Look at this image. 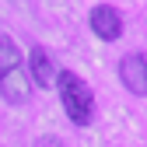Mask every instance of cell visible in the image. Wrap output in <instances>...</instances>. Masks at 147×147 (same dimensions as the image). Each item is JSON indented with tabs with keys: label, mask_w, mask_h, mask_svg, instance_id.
I'll list each match as a JSON object with an SVG mask.
<instances>
[{
	"label": "cell",
	"mask_w": 147,
	"mask_h": 147,
	"mask_svg": "<svg viewBox=\"0 0 147 147\" xmlns=\"http://www.w3.org/2000/svg\"><path fill=\"white\" fill-rule=\"evenodd\" d=\"M119 77H123V84L133 91V95H147V60L144 56H126L123 63H119Z\"/></svg>",
	"instance_id": "obj_3"
},
{
	"label": "cell",
	"mask_w": 147,
	"mask_h": 147,
	"mask_svg": "<svg viewBox=\"0 0 147 147\" xmlns=\"http://www.w3.org/2000/svg\"><path fill=\"white\" fill-rule=\"evenodd\" d=\"M56 88H60V102H63L67 119L77 123V126H88L91 116H95V95H91V88L77 74H56Z\"/></svg>",
	"instance_id": "obj_1"
},
{
	"label": "cell",
	"mask_w": 147,
	"mask_h": 147,
	"mask_svg": "<svg viewBox=\"0 0 147 147\" xmlns=\"http://www.w3.org/2000/svg\"><path fill=\"white\" fill-rule=\"evenodd\" d=\"M91 32H95L98 39H105V42L119 39V35H123V18H119V11L98 4L95 11H91Z\"/></svg>",
	"instance_id": "obj_2"
},
{
	"label": "cell",
	"mask_w": 147,
	"mask_h": 147,
	"mask_svg": "<svg viewBox=\"0 0 147 147\" xmlns=\"http://www.w3.org/2000/svg\"><path fill=\"white\" fill-rule=\"evenodd\" d=\"M0 91H4V98L7 102H25L28 98V91H32V84H28V77L21 70H11V74H4V77H0Z\"/></svg>",
	"instance_id": "obj_5"
},
{
	"label": "cell",
	"mask_w": 147,
	"mask_h": 147,
	"mask_svg": "<svg viewBox=\"0 0 147 147\" xmlns=\"http://www.w3.org/2000/svg\"><path fill=\"white\" fill-rule=\"evenodd\" d=\"M32 81L42 84V88L56 84V67H53V56L46 49H32Z\"/></svg>",
	"instance_id": "obj_4"
},
{
	"label": "cell",
	"mask_w": 147,
	"mask_h": 147,
	"mask_svg": "<svg viewBox=\"0 0 147 147\" xmlns=\"http://www.w3.org/2000/svg\"><path fill=\"white\" fill-rule=\"evenodd\" d=\"M18 63H21V53H18L14 39L0 32V77H4V74H11V70H14Z\"/></svg>",
	"instance_id": "obj_6"
}]
</instances>
